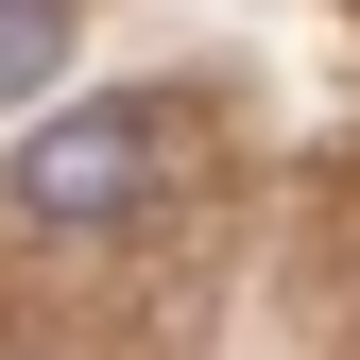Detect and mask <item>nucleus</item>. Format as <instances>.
I'll use <instances>...</instances> for the list:
<instances>
[{
  "label": "nucleus",
  "mask_w": 360,
  "mask_h": 360,
  "mask_svg": "<svg viewBox=\"0 0 360 360\" xmlns=\"http://www.w3.org/2000/svg\"><path fill=\"white\" fill-rule=\"evenodd\" d=\"M69 69V0H0V103Z\"/></svg>",
  "instance_id": "nucleus-2"
},
{
  "label": "nucleus",
  "mask_w": 360,
  "mask_h": 360,
  "mask_svg": "<svg viewBox=\"0 0 360 360\" xmlns=\"http://www.w3.org/2000/svg\"><path fill=\"white\" fill-rule=\"evenodd\" d=\"M172 155H189V103L172 86H103V103H69V120L18 138V206L34 223H120V206L172 189Z\"/></svg>",
  "instance_id": "nucleus-1"
}]
</instances>
